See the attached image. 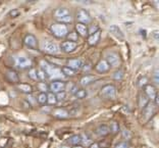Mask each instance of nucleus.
Listing matches in <instances>:
<instances>
[{
    "mask_svg": "<svg viewBox=\"0 0 159 148\" xmlns=\"http://www.w3.org/2000/svg\"><path fill=\"white\" fill-rule=\"evenodd\" d=\"M41 70H43L45 71L46 76H48L49 78H60L62 76V73L60 70H58L55 66H52L51 64H49L47 61H41Z\"/></svg>",
    "mask_w": 159,
    "mask_h": 148,
    "instance_id": "f257e3e1",
    "label": "nucleus"
},
{
    "mask_svg": "<svg viewBox=\"0 0 159 148\" xmlns=\"http://www.w3.org/2000/svg\"><path fill=\"white\" fill-rule=\"evenodd\" d=\"M41 49H42L45 53H47V54L54 55L59 52L60 48H59V46L57 45V43H55L54 41L44 40L42 43V45H41Z\"/></svg>",
    "mask_w": 159,
    "mask_h": 148,
    "instance_id": "f03ea898",
    "label": "nucleus"
},
{
    "mask_svg": "<svg viewBox=\"0 0 159 148\" xmlns=\"http://www.w3.org/2000/svg\"><path fill=\"white\" fill-rule=\"evenodd\" d=\"M50 29H51L52 34L56 38H64L68 34V28H66L65 25L59 24V23H55V24L51 25Z\"/></svg>",
    "mask_w": 159,
    "mask_h": 148,
    "instance_id": "7ed1b4c3",
    "label": "nucleus"
},
{
    "mask_svg": "<svg viewBox=\"0 0 159 148\" xmlns=\"http://www.w3.org/2000/svg\"><path fill=\"white\" fill-rule=\"evenodd\" d=\"M100 95L103 98L108 99V100L114 99L116 97V88L113 85H106V86H104L101 89Z\"/></svg>",
    "mask_w": 159,
    "mask_h": 148,
    "instance_id": "20e7f679",
    "label": "nucleus"
},
{
    "mask_svg": "<svg viewBox=\"0 0 159 148\" xmlns=\"http://www.w3.org/2000/svg\"><path fill=\"white\" fill-rule=\"evenodd\" d=\"M105 61H106V62H107L108 66H109L110 68H117V66H121V56H119L116 52L107 53Z\"/></svg>",
    "mask_w": 159,
    "mask_h": 148,
    "instance_id": "39448f33",
    "label": "nucleus"
},
{
    "mask_svg": "<svg viewBox=\"0 0 159 148\" xmlns=\"http://www.w3.org/2000/svg\"><path fill=\"white\" fill-rule=\"evenodd\" d=\"M15 66H17L18 69H27V68H31L32 66V61L27 56H24V55H20V56H17L15 61Z\"/></svg>",
    "mask_w": 159,
    "mask_h": 148,
    "instance_id": "423d86ee",
    "label": "nucleus"
},
{
    "mask_svg": "<svg viewBox=\"0 0 159 148\" xmlns=\"http://www.w3.org/2000/svg\"><path fill=\"white\" fill-rule=\"evenodd\" d=\"M77 18H78V20H79L80 24L86 25V26L92 22L91 15H90L88 11L85 10V9H80V10H78Z\"/></svg>",
    "mask_w": 159,
    "mask_h": 148,
    "instance_id": "0eeeda50",
    "label": "nucleus"
},
{
    "mask_svg": "<svg viewBox=\"0 0 159 148\" xmlns=\"http://www.w3.org/2000/svg\"><path fill=\"white\" fill-rule=\"evenodd\" d=\"M155 110H156V108L153 103L149 102L148 105L145 106V107L143 108V112H142V117H143V119H144V122L149 121V120L153 117L154 113H155Z\"/></svg>",
    "mask_w": 159,
    "mask_h": 148,
    "instance_id": "6e6552de",
    "label": "nucleus"
},
{
    "mask_svg": "<svg viewBox=\"0 0 159 148\" xmlns=\"http://www.w3.org/2000/svg\"><path fill=\"white\" fill-rule=\"evenodd\" d=\"M66 85L64 82H62V81H59V80H56V81H53V82L50 84L49 86V90L51 91V93H59V92L63 91L64 89H65Z\"/></svg>",
    "mask_w": 159,
    "mask_h": 148,
    "instance_id": "1a4fd4ad",
    "label": "nucleus"
},
{
    "mask_svg": "<svg viewBox=\"0 0 159 148\" xmlns=\"http://www.w3.org/2000/svg\"><path fill=\"white\" fill-rule=\"evenodd\" d=\"M24 43L28 48L31 49H37L38 48V40L34 35H27L24 39Z\"/></svg>",
    "mask_w": 159,
    "mask_h": 148,
    "instance_id": "9d476101",
    "label": "nucleus"
},
{
    "mask_svg": "<svg viewBox=\"0 0 159 148\" xmlns=\"http://www.w3.org/2000/svg\"><path fill=\"white\" fill-rule=\"evenodd\" d=\"M83 66H84V61L81 58H71L68 61V66L75 71L81 70L83 68Z\"/></svg>",
    "mask_w": 159,
    "mask_h": 148,
    "instance_id": "9b49d317",
    "label": "nucleus"
},
{
    "mask_svg": "<svg viewBox=\"0 0 159 148\" xmlns=\"http://www.w3.org/2000/svg\"><path fill=\"white\" fill-rule=\"evenodd\" d=\"M78 47V43L77 42H73V41H64V42L61 43V50L66 53H70L73 52V50H76Z\"/></svg>",
    "mask_w": 159,
    "mask_h": 148,
    "instance_id": "f8f14e48",
    "label": "nucleus"
},
{
    "mask_svg": "<svg viewBox=\"0 0 159 148\" xmlns=\"http://www.w3.org/2000/svg\"><path fill=\"white\" fill-rule=\"evenodd\" d=\"M109 70H110V66H108V63L106 62L105 59L100 61L95 66V71L99 74H105L107 71H109Z\"/></svg>",
    "mask_w": 159,
    "mask_h": 148,
    "instance_id": "ddd939ff",
    "label": "nucleus"
},
{
    "mask_svg": "<svg viewBox=\"0 0 159 148\" xmlns=\"http://www.w3.org/2000/svg\"><path fill=\"white\" fill-rule=\"evenodd\" d=\"M145 94L151 100H154L156 98V96H157V92H156L155 87L152 86V85H146L145 86Z\"/></svg>",
    "mask_w": 159,
    "mask_h": 148,
    "instance_id": "4468645a",
    "label": "nucleus"
},
{
    "mask_svg": "<svg viewBox=\"0 0 159 148\" xmlns=\"http://www.w3.org/2000/svg\"><path fill=\"white\" fill-rule=\"evenodd\" d=\"M109 32L115 37V38L121 39V40H123L124 39V35H123V31L121 30V28L115 26V25H112V26L109 27Z\"/></svg>",
    "mask_w": 159,
    "mask_h": 148,
    "instance_id": "2eb2a0df",
    "label": "nucleus"
},
{
    "mask_svg": "<svg viewBox=\"0 0 159 148\" xmlns=\"http://www.w3.org/2000/svg\"><path fill=\"white\" fill-rule=\"evenodd\" d=\"M100 37H101V32L100 31H97L93 34H90L89 37H88V43L89 45L91 46H95L96 44L99 42L100 40Z\"/></svg>",
    "mask_w": 159,
    "mask_h": 148,
    "instance_id": "dca6fc26",
    "label": "nucleus"
},
{
    "mask_svg": "<svg viewBox=\"0 0 159 148\" xmlns=\"http://www.w3.org/2000/svg\"><path fill=\"white\" fill-rule=\"evenodd\" d=\"M76 30H77V34H79V35H81L82 37H87L89 35V30L86 25L78 23V24L76 25Z\"/></svg>",
    "mask_w": 159,
    "mask_h": 148,
    "instance_id": "f3484780",
    "label": "nucleus"
},
{
    "mask_svg": "<svg viewBox=\"0 0 159 148\" xmlns=\"http://www.w3.org/2000/svg\"><path fill=\"white\" fill-rule=\"evenodd\" d=\"M95 133H96V135L100 136V137H105L110 132H109V128H108L107 125H100L95 130Z\"/></svg>",
    "mask_w": 159,
    "mask_h": 148,
    "instance_id": "a211bd4d",
    "label": "nucleus"
},
{
    "mask_svg": "<svg viewBox=\"0 0 159 148\" xmlns=\"http://www.w3.org/2000/svg\"><path fill=\"white\" fill-rule=\"evenodd\" d=\"M53 115L57 119H68L70 117V112L63 108H57L53 112Z\"/></svg>",
    "mask_w": 159,
    "mask_h": 148,
    "instance_id": "6ab92c4d",
    "label": "nucleus"
},
{
    "mask_svg": "<svg viewBox=\"0 0 159 148\" xmlns=\"http://www.w3.org/2000/svg\"><path fill=\"white\" fill-rule=\"evenodd\" d=\"M6 78H7L9 82H11V83H18V81H20V77H18L17 73L12 70L6 71Z\"/></svg>",
    "mask_w": 159,
    "mask_h": 148,
    "instance_id": "aec40b11",
    "label": "nucleus"
},
{
    "mask_svg": "<svg viewBox=\"0 0 159 148\" xmlns=\"http://www.w3.org/2000/svg\"><path fill=\"white\" fill-rule=\"evenodd\" d=\"M70 15V10L68 8H64V7H61V8H58L55 10L54 12V17L57 18H60V17H66V15Z\"/></svg>",
    "mask_w": 159,
    "mask_h": 148,
    "instance_id": "412c9836",
    "label": "nucleus"
},
{
    "mask_svg": "<svg viewBox=\"0 0 159 148\" xmlns=\"http://www.w3.org/2000/svg\"><path fill=\"white\" fill-rule=\"evenodd\" d=\"M68 144H70V145H73V146H80V144L82 143V138H81V135L71 136L70 138H68Z\"/></svg>",
    "mask_w": 159,
    "mask_h": 148,
    "instance_id": "4be33fe9",
    "label": "nucleus"
},
{
    "mask_svg": "<svg viewBox=\"0 0 159 148\" xmlns=\"http://www.w3.org/2000/svg\"><path fill=\"white\" fill-rule=\"evenodd\" d=\"M95 80L96 79L94 76L87 75V76H84V77L81 79V84H82V86H89V85L92 84Z\"/></svg>",
    "mask_w": 159,
    "mask_h": 148,
    "instance_id": "5701e85b",
    "label": "nucleus"
},
{
    "mask_svg": "<svg viewBox=\"0 0 159 148\" xmlns=\"http://www.w3.org/2000/svg\"><path fill=\"white\" fill-rule=\"evenodd\" d=\"M17 89L26 94H31L32 91H33V88L29 84H17Z\"/></svg>",
    "mask_w": 159,
    "mask_h": 148,
    "instance_id": "b1692460",
    "label": "nucleus"
},
{
    "mask_svg": "<svg viewBox=\"0 0 159 148\" xmlns=\"http://www.w3.org/2000/svg\"><path fill=\"white\" fill-rule=\"evenodd\" d=\"M149 103V98L146 96L145 93H141L139 96V106L141 108H144L145 106H147Z\"/></svg>",
    "mask_w": 159,
    "mask_h": 148,
    "instance_id": "393cba45",
    "label": "nucleus"
},
{
    "mask_svg": "<svg viewBox=\"0 0 159 148\" xmlns=\"http://www.w3.org/2000/svg\"><path fill=\"white\" fill-rule=\"evenodd\" d=\"M47 103L50 105H54L57 103V99H56V95L54 93H47Z\"/></svg>",
    "mask_w": 159,
    "mask_h": 148,
    "instance_id": "a878e982",
    "label": "nucleus"
},
{
    "mask_svg": "<svg viewBox=\"0 0 159 148\" xmlns=\"http://www.w3.org/2000/svg\"><path fill=\"white\" fill-rule=\"evenodd\" d=\"M57 20H58L59 24L65 25V24H71V23H73V17H71L70 15H66V17L57 18Z\"/></svg>",
    "mask_w": 159,
    "mask_h": 148,
    "instance_id": "bb28decb",
    "label": "nucleus"
},
{
    "mask_svg": "<svg viewBox=\"0 0 159 148\" xmlns=\"http://www.w3.org/2000/svg\"><path fill=\"white\" fill-rule=\"evenodd\" d=\"M60 71H61L62 75L68 76V77H73V76H75V74H76V71H73L71 69H70L68 66H63Z\"/></svg>",
    "mask_w": 159,
    "mask_h": 148,
    "instance_id": "cd10ccee",
    "label": "nucleus"
},
{
    "mask_svg": "<svg viewBox=\"0 0 159 148\" xmlns=\"http://www.w3.org/2000/svg\"><path fill=\"white\" fill-rule=\"evenodd\" d=\"M108 128H109V132L112 134H116L119 130V126L116 122H111L108 126Z\"/></svg>",
    "mask_w": 159,
    "mask_h": 148,
    "instance_id": "c85d7f7f",
    "label": "nucleus"
},
{
    "mask_svg": "<svg viewBox=\"0 0 159 148\" xmlns=\"http://www.w3.org/2000/svg\"><path fill=\"white\" fill-rule=\"evenodd\" d=\"M37 101L39 104H46L47 103V93H40L37 97Z\"/></svg>",
    "mask_w": 159,
    "mask_h": 148,
    "instance_id": "c756f323",
    "label": "nucleus"
},
{
    "mask_svg": "<svg viewBox=\"0 0 159 148\" xmlns=\"http://www.w3.org/2000/svg\"><path fill=\"white\" fill-rule=\"evenodd\" d=\"M73 95L77 97V98H79V99H83V98H85V97H87L88 93H87V91L85 89H78L77 92H76Z\"/></svg>",
    "mask_w": 159,
    "mask_h": 148,
    "instance_id": "7c9ffc66",
    "label": "nucleus"
},
{
    "mask_svg": "<svg viewBox=\"0 0 159 148\" xmlns=\"http://www.w3.org/2000/svg\"><path fill=\"white\" fill-rule=\"evenodd\" d=\"M123 76H124V73L121 70H118V71H116L115 73L113 74V78L115 81H121V80H123Z\"/></svg>",
    "mask_w": 159,
    "mask_h": 148,
    "instance_id": "2f4dec72",
    "label": "nucleus"
},
{
    "mask_svg": "<svg viewBox=\"0 0 159 148\" xmlns=\"http://www.w3.org/2000/svg\"><path fill=\"white\" fill-rule=\"evenodd\" d=\"M28 75H29V78L32 79L33 81L38 80V78H37V70H36V69H34V68L30 69L29 74H28Z\"/></svg>",
    "mask_w": 159,
    "mask_h": 148,
    "instance_id": "473e14b6",
    "label": "nucleus"
},
{
    "mask_svg": "<svg viewBox=\"0 0 159 148\" xmlns=\"http://www.w3.org/2000/svg\"><path fill=\"white\" fill-rule=\"evenodd\" d=\"M130 143L128 141H121V142H118L117 144H115L114 148H130Z\"/></svg>",
    "mask_w": 159,
    "mask_h": 148,
    "instance_id": "72a5a7b5",
    "label": "nucleus"
},
{
    "mask_svg": "<svg viewBox=\"0 0 159 148\" xmlns=\"http://www.w3.org/2000/svg\"><path fill=\"white\" fill-rule=\"evenodd\" d=\"M66 37H68V41L77 42V40H78V34L76 33V32H70V34H68V35H66Z\"/></svg>",
    "mask_w": 159,
    "mask_h": 148,
    "instance_id": "f704fd0d",
    "label": "nucleus"
},
{
    "mask_svg": "<svg viewBox=\"0 0 159 148\" xmlns=\"http://www.w3.org/2000/svg\"><path fill=\"white\" fill-rule=\"evenodd\" d=\"M37 78H38V80H41V81H44L46 79V74L45 71L43 70H38L37 71Z\"/></svg>",
    "mask_w": 159,
    "mask_h": 148,
    "instance_id": "c9c22d12",
    "label": "nucleus"
},
{
    "mask_svg": "<svg viewBox=\"0 0 159 148\" xmlns=\"http://www.w3.org/2000/svg\"><path fill=\"white\" fill-rule=\"evenodd\" d=\"M56 95V99H57V101L58 100H64L65 99V97H66V93L64 91H61V92H59V93H57V94H55Z\"/></svg>",
    "mask_w": 159,
    "mask_h": 148,
    "instance_id": "e433bc0d",
    "label": "nucleus"
},
{
    "mask_svg": "<svg viewBox=\"0 0 159 148\" xmlns=\"http://www.w3.org/2000/svg\"><path fill=\"white\" fill-rule=\"evenodd\" d=\"M123 139H126V141H129L132 138V134L128 130H123Z\"/></svg>",
    "mask_w": 159,
    "mask_h": 148,
    "instance_id": "4c0bfd02",
    "label": "nucleus"
},
{
    "mask_svg": "<svg viewBox=\"0 0 159 148\" xmlns=\"http://www.w3.org/2000/svg\"><path fill=\"white\" fill-rule=\"evenodd\" d=\"M38 88L42 91V93H46V92L49 90V87H48L46 84H44V83H40V84L38 85Z\"/></svg>",
    "mask_w": 159,
    "mask_h": 148,
    "instance_id": "58836bf2",
    "label": "nucleus"
},
{
    "mask_svg": "<svg viewBox=\"0 0 159 148\" xmlns=\"http://www.w3.org/2000/svg\"><path fill=\"white\" fill-rule=\"evenodd\" d=\"M81 138H82V143H84V144H86V145L89 144L90 138L87 134H82V135H81Z\"/></svg>",
    "mask_w": 159,
    "mask_h": 148,
    "instance_id": "ea45409f",
    "label": "nucleus"
},
{
    "mask_svg": "<svg viewBox=\"0 0 159 148\" xmlns=\"http://www.w3.org/2000/svg\"><path fill=\"white\" fill-rule=\"evenodd\" d=\"M147 82H148V79H147L146 77H143V78L140 79L139 85L141 87H144V86H146V85H147Z\"/></svg>",
    "mask_w": 159,
    "mask_h": 148,
    "instance_id": "a19ab883",
    "label": "nucleus"
},
{
    "mask_svg": "<svg viewBox=\"0 0 159 148\" xmlns=\"http://www.w3.org/2000/svg\"><path fill=\"white\" fill-rule=\"evenodd\" d=\"M158 77H159V71L158 70L156 69L155 70V73H154V83H155V85H158V83H159V80H158Z\"/></svg>",
    "mask_w": 159,
    "mask_h": 148,
    "instance_id": "79ce46f5",
    "label": "nucleus"
},
{
    "mask_svg": "<svg viewBox=\"0 0 159 148\" xmlns=\"http://www.w3.org/2000/svg\"><path fill=\"white\" fill-rule=\"evenodd\" d=\"M28 100H29L30 102L32 103V104H34V103H35V102H34V97L32 96L31 94H29V96H28Z\"/></svg>",
    "mask_w": 159,
    "mask_h": 148,
    "instance_id": "37998d69",
    "label": "nucleus"
},
{
    "mask_svg": "<svg viewBox=\"0 0 159 148\" xmlns=\"http://www.w3.org/2000/svg\"><path fill=\"white\" fill-rule=\"evenodd\" d=\"M158 34H159V32L157 31V30H156V31H154V32H153V37H154V39H155L156 41L158 40Z\"/></svg>",
    "mask_w": 159,
    "mask_h": 148,
    "instance_id": "c03bdc74",
    "label": "nucleus"
},
{
    "mask_svg": "<svg viewBox=\"0 0 159 148\" xmlns=\"http://www.w3.org/2000/svg\"><path fill=\"white\" fill-rule=\"evenodd\" d=\"M90 148H100V146H99L98 143H92V144L90 145Z\"/></svg>",
    "mask_w": 159,
    "mask_h": 148,
    "instance_id": "a18cd8bd",
    "label": "nucleus"
},
{
    "mask_svg": "<svg viewBox=\"0 0 159 148\" xmlns=\"http://www.w3.org/2000/svg\"><path fill=\"white\" fill-rule=\"evenodd\" d=\"M9 15H10L11 17H15V15H18V11H10V12H9Z\"/></svg>",
    "mask_w": 159,
    "mask_h": 148,
    "instance_id": "49530a36",
    "label": "nucleus"
},
{
    "mask_svg": "<svg viewBox=\"0 0 159 148\" xmlns=\"http://www.w3.org/2000/svg\"><path fill=\"white\" fill-rule=\"evenodd\" d=\"M59 148H70V147L66 146V145H63V146H61V147H59Z\"/></svg>",
    "mask_w": 159,
    "mask_h": 148,
    "instance_id": "de8ad7c7",
    "label": "nucleus"
},
{
    "mask_svg": "<svg viewBox=\"0 0 159 148\" xmlns=\"http://www.w3.org/2000/svg\"><path fill=\"white\" fill-rule=\"evenodd\" d=\"M73 148H83L82 146H73Z\"/></svg>",
    "mask_w": 159,
    "mask_h": 148,
    "instance_id": "09e8293b",
    "label": "nucleus"
}]
</instances>
